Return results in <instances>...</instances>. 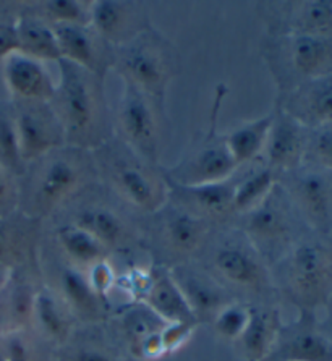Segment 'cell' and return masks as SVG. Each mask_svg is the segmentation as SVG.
<instances>
[{
	"mask_svg": "<svg viewBox=\"0 0 332 361\" xmlns=\"http://www.w3.org/2000/svg\"><path fill=\"white\" fill-rule=\"evenodd\" d=\"M20 178L18 209L41 222L99 182L92 151L68 145L26 164Z\"/></svg>",
	"mask_w": 332,
	"mask_h": 361,
	"instance_id": "obj_1",
	"label": "cell"
},
{
	"mask_svg": "<svg viewBox=\"0 0 332 361\" xmlns=\"http://www.w3.org/2000/svg\"><path fill=\"white\" fill-rule=\"evenodd\" d=\"M51 106L61 120L68 146L94 151L113 136V116L106 97V78L61 60Z\"/></svg>",
	"mask_w": 332,
	"mask_h": 361,
	"instance_id": "obj_2",
	"label": "cell"
},
{
	"mask_svg": "<svg viewBox=\"0 0 332 361\" xmlns=\"http://www.w3.org/2000/svg\"><path fill=\"white\" fill-rule=\"evenodd\" d=\"M99 182L140 216H151L166 206L168 183L164 167L149 162L116 135L92 151Z\"/></svg>",
	"mask_w": 332,
	"mask_h": 361,
	"instance_id": "obj_3",
	"label": "cell"
},
{
	"mask_svg": "<svg viewBox=\"0 0 332 361\" xmlns=\"http://www.w3.org/2000/svg\"><path fill=\"white\" fill-rule=\"evenodd\" d=\"M287 297L314 314L332 293V237L308 231L277 261Z\"/></svg>",
	"mask_w": 332,
	"mask_h": 361,
	"instance_id": "obj_4",
	"label": "cell"
},
{
	"mask_svg": "<svg viewBox=\"0 0 332 361\" xmlns=\"http://www.w3.org/2000/svg\"><path fill=\"white\" fill-rule=\"evenodd\" d=\"M112 72L122 83L132 85L166 106V94L173 78L180 73V54L154 26L132 41L113 49Z\"/></svg>",
	"mask_w": 332,
	"mask_h": 361,
	"instance_id": "obj_5",
	"label": "cell"
},
{
	"mask_svg": "<svg viewBox=\"0 0 332 361\" xmlns=\"http://www.w3.org/2000/svg\"><path fill=\"white\" fill-rule=\"evenodd\" d=\"M263 57L277 94L307 81L332 75V36L266 35Z\"/></svg>",
	"mask_w": 332,
	"mask_h": 361,
	"instance_id": "obj_6",
	"label": "cell"
},
{
	"mask_svg": "<svg viewBox=\"0 0 332 361\" xmlns=\"http://www.w3.org/2000/svg\"><path fill=\"white\" fill-rule=\"evenodd\" d=\"M238 219H242L238 228L248 242L261 258L272 262L279 261L290 246L309 231L279 182L254 209Z\"/></svg>",
	"mask_w": 332,
	"mask_h": 361,
	"instance_id": "obj_7",
	"label": "cell"
},
{
	"mask_svg": "<svg viewBox=\"0 0 332 361\" xmlns=\"http://www.w3.org/2000/svg\"><path fill=\"white\" fill-rule=\"evenodd\" d=\"M224 96L226 87L217 86L211 109L209 127L203 133L195 136L193 141H190L188 149L183 152L177 164L164 169L168 183L193 187V185L222 182L233 177L238 171L237 164L233 162L226 146L224 135L217 130V120H219Z\"/></svg>",
	"mask_w": 332,
	"mask_h": 361,
	"instance_id": "obj_8",
	"label": "cell"
},
{
	"mask_svg": "<svg viewBox=\"0 0 332 361\" xmlns=\"http://www.w3.org/2000/svg\"><path fill=\"white\" fill-rule=\"evenodd\" d=\"M132 211V207L97 182L81 191L59 214L68 212V221L65 222L90 232L109 251L121 248L132 240L136 232L130 217Z\"/></svg>",
	"mask_w": 332,
	"mask_h": 361,
	"instance_id": "obj_9",
	"label": "cell"
},
{
	"mask_svg": "<svg viewBox=\"0 0 332 361\" xmlns=\"http://www.w3.org/2000/svg\"><path fill=\"white\" fill-rule=\"evenodd\" d=\"M121 99L112 111L113 135L149 162L159 164L162 122L166 106H161L138 87L122 83Z\"/></svg>",
	"mask_w": 332,
	"mask_h": 361,
	"instance_id": "obj_10",
	"label": "cell"
},
{
	"mask_svg": "<svg viewBox=\"0 0 332 361\" xmlns=\"http://www.w3.org/2000/svg\"><path fill=\"white\" fill-rule=\"evenodd\" d=\"M277 182L309 231L332 233V172L302 164L295 171L281 173Z\"/></svg>",
	"mask_w": 332,
	"mask_h": 361,
	"instance_id": "obj_11",
	"label": "cell"
},
{
	"mask_svg": "<svg viewBox=\"0 0 332 361\" xmlns=\"http://www.w3.org/2000/svg\"><path fill=\"white\" fill-rule=\"evenodd\" d=\"M10 107L25 166L67 145L62 123L51 102L12 101Z\"/></svg>",
	"mask_w": 332,
	"mask_h": 361,
	"instance_id": "obj_12",
	"label": "cell"
},
{
	"mask_svg": "<svg viewBox=\"0 0 332 361\" xmlns=\"http://www.w3.org/2000/svg\"><path fill=\"white\" fill-rule=\"evenodd\" d=\"M143 232L159 240L167 251L178 256L197 253L211 237V224L167 200L154 214L146 216Z\"/></svg>",
	"mask_w": 332,
	"mask_h": 361,
	"instance_id": "obj_13",
	"label": "cell"
},
{
	"mask_svg": "<svg viewBox=\"0 0 332 361\" xmlns=\"http://www.w3.org/2000/svg\"><path fill=\"white\" fill-rule=\"evenodd\" d=\"M266 35L332 36V0H287L261 5Z\"/></svg>",
	"mask_w": 332,
	"mask_h": 361,
	"instance_id": "obj_14",
	"label": "cell"
},
{
	"mask_svg": "<svg viewBox=\"0 0 332 361\" xmlns=\"http://www.w3.org/2000/svg\"><path fill=\"white\" fill-rule=\"evenodd\" d=\"M261 256L240 228H228L212 251V266L217 274L233 286L258 290L266 283Z\"/></svg>",
	"mask_w": 332,
	"mask_h": 361,
	"instance_id": "obj_15",
	"label": "cell"
},
{
	"mask_svg": "<svg viewBox=\"0 0 332 361\" xmlns=\"http://www.w3.org/2000/svg\"><path fill=\"white\" fill-rule=\"evenodd\" d=\"M90 26L116 49L132 41L152 25L143 2L94 0L90 2Z\"/></svg>",
	"mask_w": 332,
	"mask_h": 361,
	"instance_id": "obj_16",
	"label": "cell"
},
{
	"mask_svg": "<svg viewBox=\"0 0 332 361\" xmlns=\"http://www.w3.org/2000/svg\"><path fill=\"white\" fill-rule=\"evenodd\" d=\"M59 51L65 62L91 72L101 78L112 72L113 47L107 44L90 25L52 26Z\"/></svg>",
	"mask_w": 332,
	"mask_h": 361,
	"instance_id": "obj_17",
	"label": "cell"
},
{
	"mask_svg": "<svg viewBox=\"0 0 332 361\" xmlns=\"http://www.w3.org/2000/svg\"><path fill=\"white\" fill-rule=\"evenodd\" d=\"M168 183V182H167ZM237 172L233 177L193 187L168 183V201L183 207L195 216L214 224H226L233 216V191H235Z\"/></svg>",
	"mask_w": 332,
	"mask_h": 361,
	"instance_id": "obj_18",
	"label": "cell"
},
{
	"mask_svg": "<svg viewBox=\"0 0 332 361\" xmlns=\"http://www.w3.org/2000/svg\"><path fill=\"white\" fill-rule=\"evenodd\" d=\"M274 118L261 161L277 175L295 171L305 162L308 143V128L293 120L281 109L274 107Z\"/></svg>",
	"mask_w": 332,
	"mask_h": 361,
	"instance_id": "obj_19",
	"label": "cell"
},
{
	"mask_svg": "<svg viewBox=\"0 0 332 361\" xmlns=\"http://www.w3.org/2000/svg\"><path fill=\"white\" fill-rule=\"evenodd\" d=\"M274 107L308 130L332 122V75L307 81L284 94H277Z\"/></svg>",
	"mask_w": 332,
	"mask_h": 361,
	"instance_id": "obj_20",
	"label": "cell"
},
{
	"mask_svg": "<svg viewBox=\"0 0 332 361\" xmlns=\"http://www.w3.org/2000/svg\"><path fill=\"white\" fill-rule=\"evenodd\" d=\"M4 83L12 101L51 102L56 94L57 81L52 78L46 63L15 52L2 62Z\"/></svg>",
	"mask_w": 332,
	"mask_h": 361,
	"instance_id": "obj_21",
	"label": "cell"
},
{
	"mask_svg": "<svg viewBox=\"0 0 332 361\" xmlns=\"http://www.w3.org/2000/svg\"><path fill=\"white\" fill-rule=\"evenodd\" d=\"M266 361H332V342L314 321V314L302 313L295 326L284 331Z\"/></svg>",
	"mask_w": 332,
	"mask_h": 361,
	"instance_id": "obj_22",
	"label": "cell"
},
{
	"mask_svg": "<svg viewBox=\"0 0 332 361\" xmlns=\"http://www.w3.org/2000/svg\"><path fill=\"white\" fill-rule=\"evenodd\" d=\"M151 287L143 297V305L166 324L176 322H198L197 316L183 297L180 287L173 281L171 271L154 269L151 272Z\"/></svg>",
	"mask_w": 332,
	"mask_h": 361,
	"instance_id": "obj_23",
	"label": "cell"
},
{
	"mask_svg": "<svg viewBox=\"0 0 332 361\" xmlns=\"http://www.w3.org/2000/svg\"><path fill=\"white\" fill-rule=\"evenodd\" d=\"M173 281L180 287L183 297L187 298L190 308L199 318L216 316L227 305V298L222 288L214 281L203 274H198L188 267H176L171 271Z\"/></svg>",
	"mask_w": 332,
	"mask_h": 361,
	"instance_id": "obj_24",
	"label": "cell"
},
{
	"mask_svg": "<svg viewBox=\"0 0 332 361\" xmlns=\"http://www.w3.org/2000/svg\"><path fill=\"white\" fill-rule=\"evenodd\" d=\"M282 329L279 311L268 306H250V321L242 337L245 357L250 361H266Z\"/></svg>",
	"mask_w": 332,
	"mask_h": 361,
	"instance_id": "obj_25",
	"label": "cell"
},
{
	"mask_svg": "<svg viewBox=\"0 0 332 361\" xmlns=\"http://www.w3.org/2000/svg\"><path fill=\"white\" fill-rule=\"evenodd\" d=\"M41 221L20 209L0 217V266L13 267L25 259L35 243Z\"/></svg>",
	"mask_w": 332,
	"mask_h": 361,
	"instance_id": "obj_26",
	"label": "cell"
},
{
	"mask_svg": "<svg viewBox=\"0 0 332 361\" xmlns=\"http://www.w3.org/2000/svg\"><path fill=\"white\" fill-rule=\"evenodd\" d=\"M15 30L20 54L39 60L42 63L61 62V51L52 26L35 15L23 12L15 20Z\"/></svg>",
	"mask_w": 332,
	"mask_h": 361,
	"instance_id": "obj_27",
	"label": "cell"
},
{
	"mask_svg": "<svg viewBox=\"0 0 332 361\" xmlns=\"http://www.w3.org/2000/svg\"><path fill=\"white\" fill-rule=\"evenodd\" d=\"M272 118H274V112H269L259 118L243 122L224 135L227 149L238 169L261 159L269 136Z\"/></svg>",
	"mask_w": 332,
	"mask_h": 361,
	"instance_id": "obj_28",
	"label": "cell"
},
{
	"mask_svg": "<svg viewBox=\"0 0 332 361\" xmlns=\"http://www.w3.org/2000/svg\"><path fill=\"white\" fill-rule=\"evenodd\" d=\"M248 167V171L240 175L237 171V183L233 191V216L237 217L254 209L271 193L279 178V175L261 159L250 164Z\"/></svg>",
	"mask_w": 332,
	"mask_h": 361,
	"instance_id": "obj_29",
	"label": "cell"
},
{
	"mask_svg": "<svg viewBox=\"0 0 332 361\" xmlns=\"http://www.w3.org/2000/svg\"><path fill=\"white\" fill-rule=\"evenodd\" d=\"M36 293L37 292L32 290L30 283L20 281L18 277L8 282L7 288L4 290L2 303H0V311L5 322L0 334L26 331L35 314Z\"/></svg>",
	"mask_w": 332,
	"mask_h": 361,
	"instance_id": "obj_30",
	"label": "cell"
},
{
	"mask_svg": "<svg viewBox=\"0 0 332 361\" xmlns=\"http://www.w3.org/2000/svg\"><path fill=\"white\" fill-rule=\"evenodd\" d=\"M56 238L63 253L78 266L91 267L96 262L104 261L109 253L104 245L97 242L90 232L68 222H63L56 228Z\"/></svg>",
	"mask_w": 332,
	"mask_h": 361,
	"instance_id": "obj_31",
	"label": "cell"
},
{
	"mask_svg": "<svg viewBox=\"0 0 332 361\" xmlns=\"http://www.w3.org/2000/svg\"><path fill=\"white\" fill-rule=\"evenodd\" d=\"M32 321H36L49 341L56 343H65L72 334V322L59 300L49 290H41L36 293Z\"/></svg>",
	"mask_w": 332,
	"mask_h": 361,
	"instance_id": "obj_32",
	"label": "cell"
},
{
	"mask_svg": "<svg viewBox=\"0 0 332 361\" xmlns=\"http://www.w3.org/2000/svg\"><path fill=\"white\" fill-rule=\"evenodd\" d=\"M61 283L63 297L78 314L85 318L92 319L99 314L101 310V297L90 286L88 277L73 266H67L62 269Z\"/></svg>",
	"mask_w": 332,
	"mask_h": 361,
	"instance_id": "obj_33",
	"label": "cell"
},
{
	"mask_svg": "<svg viewBox=\"0 0 332 361\" xmlns=\"http://www.w3.org/2000/svg\"><path fill=\"white\" fill-rule=\"evenodd\" d=\"M31 13L49 26L90 25V2L80 0H42L30 4Z\"/></svg>",
	"mask_w": 332,
	"mask_h": 361,
	"instance_id": "obj_34",
	"label": "cell"
},
{
	"mask_svg": "<svg viewBox=\"0 0 332 361\" xmlns=\"http://www.w3.org/2000/svg\"><path fill=\"white\" fill-rule=\"evenodd\" d=\"M0 166L16 177H20L25 171V162L20 156L12 107L5 106V104H0Z\"/></svg>",
	"mask_w": 332,
	"mask_h": 361,
	"instance_id": "obj_35",
	"label": "cell"
},
{
	"mask_svg": "<svg viewBox=\"0 0 332 361\" xmlns=\"http://www.w3.org/2000/svg\"><path fill=\"white\" fill-rule=\"evenodd\" d=\"M250 321V306L242 303H227L214 316V329L217 336L226 341H238Z\"/></svg>",
	"mask_w": 332,
	"mask_h": 361,
	"instance_id": "obj_36",
	"label": "cell"
},
{
	"mask_svg": "<svg viewBox=\"0 0 332 361\" xmlns=\"http://www.w3.org/2000/svg\"><path fill=\"white\" fill-rule=\"evenodd\" d=\"M303 164H312L332 172V122L308 130L307 154Z\"/></svg>",
	"mask_w": 332,
	"mask_h": 361,
	"instance_id": "obj_37",
	"label": "cell"
},
{
	"mask_svg": "<svg viewBox=\"0 0 332 361\" xmlns=\"http://www.w3.org/2000/svg\"><path fill=\"white\" fill-rule=\"evenodd\" d=\"M26 331L0 334V361H35V352Z\"/></svg>",
	"mask_w": 332,
	"mask_h": 361,
	"instance_id": "obj_38",
	"label": "cell"
},
{
	"mask_svg": "<svg viewBox=\"0 0 332 361\" xmlns=\"http://www.w3.org/2000/svg\"><path fill=\"white\" fill-rule=\"evenodd\" d=\"M20 207V183L7 169L0 166V217L18 211Z\"/></svg>",
	"mask_w": 332,
	"mask_h": 361,
	"instance_id": "obj_39",
	"label": "cell"
},
{
	"mask_svg": "<svg viewBox=\"0 0 332 361\" xmlns=\"http://www.w3.org/2000/svg\"><path fill=\"white\" fill-rule=\"evenodd\" d=\"M198 322H176V324H166L161 331L162 347L164 352H176L187 343L197 329Z\"/></svg>",
	"mask_w": 332,
	"mask_h": 361,
	"instance_id": "obj_40",
	"label": "cell"
},
{
	"mask_svg": "<svg viewBox=\"0 0 332 361\" xmlns=\"http://www.w3.org/2000/svg\"><path fill=\"white\" fill-rule=\"evenodd\" d=\"M88 282L99 297H106L109 290L116 286V276H113L112 266L106 259L92 264L90 267Z\"/></svg>",
	"mask_w": 332,
	"mask_h": 361,
	"instance_id": "obj_41",
	"label": "cell"
},
{
	"mask_svg": "<svg viewBox=\"0 0 332 361\" xmlns=\"http://www.w3.org/2000/svg\"><path fill=\"white\" fill-rule=\"evenodd\" d=\"M18 52V39H16L15 20L12 23L0 25V63L12 54Z\"/></svg>",
	"mask_w": 332,
	"mask_h": 361,
	"instance_id": "obj_42",
	"label": "cell"
},
{
	"mask_svg": "<svg viewBox=\"0 0 332 361\" xmlns=\"http://www.w3.org/2000/svg\"><path fill=\"white\" fill-rule=\"evenodd\" d=\"M67 361H118V360L113 358L112 355L102 352V350L83 347V348L75 350L73 353H70Z\"/></svg>",
	"mask_w": 332,
	"mask_h": 361,
	"instance_id": "obj_43",
	"label": "cell"
},
{
	"mask_svg": "<svg viewBox=\"0 0 332 361\" xmlns=\"http://www.w3.org/2000/svg\"><path fill=\"white\" fill-rule=\"evenodd\" d=\"M323 310H324V319L323 322H319L318 327L319 331L332 342V293L328 298V302H326V305L323 306Z\"/></svg>",
	"mask_w": 332,
	"mask_h": 361,
	"instance_id": "obj_44",
	"label": "cell"
},
{
	"mask_svg": "<svg viewBox=\"0 0 332 361\" xmlns=\"http://www.w3.org/2000/svg\"><path fill=\"white\" fill-rule=\"evenodd\" d=\"M331 237H332V233H331Z\"/></svg>",
	"mask_w": 332,
	"mask_h": 361,
	"instance_id": "obj_45",
	"label": "cell"
}]
</instances>
